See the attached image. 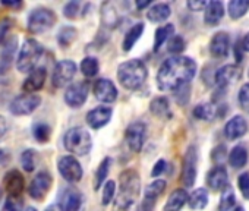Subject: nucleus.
I'll return each mask as SVG.
<instances>
[{
    "mask_svg": "<svg viewBox=\"0 0 249 211\" xmlns=\"http://www.w3.org/2000/svg\"><path fill=\"white\" fill-rule=\"evenodd\" d=\"M196 73V63L186 56H173L163 62L157 73V85L161 91H176L189 84Z\"/></svg>",
    "mask_w": 249,
    "mask_h": 211,
    "instance_id": "obj_1",
    "label": "nucleus"
},
{
    "mask_svg": "<svg viewBox=\"0 0 249 211\" xmlns=\"http://www.w3.org/2000/svg\"><path fill=\"white\" fill-rule=\"evenodd\" d=\"M141 193L140 175L128 169L122 172L119 179V193L116 196L113 211H137V202Z\"/></svg>",
    "mask_w": 249,
    "mask_h": 211,
    "instance_id": "obj_2",
    "label": "nucleus"
},
{
    "mask_svg": "<svg viewBox=\"0 0 249 211\" xmlns=\"http://www.w3.org/2000/svg\"><path fill=\"white\" fill-rule=\"evenodd\" d=\"M148 76L147 66L140 59H131L123 62L117 69V79L126 89L140 88Z\"/></svg>",
    "mask_w": 249,
    "mask_h": 211,
    "instance_id": "obj_3",
    "label": "nucleus"
},
{
    "mask_svg": "<svg viewBox=\"0 0 249 211\" xmlns=\"http://www.w3.org/2000/svg\"><path fill=\"white\" fill-rule=\"evenodd\" d=\"M65 148L72 153V156H87L91 151L92 147V140L88 131L84 128H72L66 132L63 138Z\"/></svg>",
    "mask_w": 249,
    "mask_h": 211,
    "instance_id": "obj_4",
    "label": "nucleus"
},
{
    "mask_svg": "<svg viewBox=\"0 0 249 211\" xmlns=\"http://www.w3.org/2000/svg\"><path fill=\"white\" fill-rule=\"evenodd\" d=\"M43 46L34 40V38H28L24 46L21 47V52H19V56H18V60H17V68L19 72H31L37 62L40 60V57L43 56Z\"/></svg>",
    "mask_w": 249,
    "mask_h": 211,
    "instance_id": "obj_5",
    "label": "nucleus"
},
{
    "mask_svg": "<svg viewBox=\"0 0 249 211\" xmlns=\"http://www.w3.org/2000/svg\"><path fill=\"white\" fill-rule=\"evenodd\" d=\"M56 24V15L52 9L37 8L28 17V31L31 34H43Z\"/></svg>",
    "mask_w": 249,
    "mask_h": 211,
    "instance_id": "obj_6",
    "label": "nucleus"
},
{
    "mask_svg": "<svg viewBox=\"0 0 249 211\" xmlns=\"http://www.w3.org/2000/svg\"><path fill=\"white\" fill-rule=\"evenodd\" d=\"M41 104V97L37 94H22L19 97H17L12 103H11V113L15 116H25V115H31L34 110H37V107Z\"/></svg>",
    "mask_w": 249,
    "mask_h": 211,
    "instance_id": "obj_7",
    "label": "nucleus"
},
{
    "mask_svg": "<svg viewBox=\"0 0 249 211\" xmlns=\"http://www.w3.org/2000/svg\"><path fill=\"white\" fill-rule=\"evenodd\" d=\"M196 163H198V153L194 145H191L183 157L182 164V183L186 188H192L196 180Z\"/></svg>",
    "mask_w": 249,
    "mask_h": 211,
    "instance_id": "obj_8",
    "label": "nucleus"
},
{
    "mask_svg": "<svg viewBox=\"0 0 249 211\" xmlns=\"http://www.w3.org/2000/svg\"><path fill=\"white\" fill-rule=\"evenodd\" d=\"M57 169H59V173L62 175V177L71 183L79 182L82 179V175H84L81 163L73 156L62 157L57 163Z\"/></svg>",
    "mask_w": 249,
    "mask_h": 211,
    "instance_id": "obj_9",
    "label": "nucleus"
},
{
    "mask_svg": "<svg viewBox=\"0 0 249 211\" xmlns=\"http://www.w3.org/2000/svg\"><path fill=\"white\" fill-rule=\"evenodd\" d=\"M147 137V125L144 122H134L124 132V140L132 153H140Z\"/></svg>",
    "mask_w": 249,
    "mask_h": 211,
    "instance_id": "obj_10",
    "label": "nucleus"
},
{
    "mask_svg": "<svg viewBox=\"0 0 249 211\" xmlns=\"http://www.w3.org/2000/svg\"><path fill=\"white\" fill-rule=\"evenodd\" d=\"M76 73V65L72 60H60L53 70L52 82L56 88H62L68 85Z\"/></svg>",
    "mask_w": 249,
    "mask_h": 211,
    "instance_id": "obj_11",
    "label": "nucleus"
},
{
    "mask_svg": "<svg viewBox=\"0 0 249 211\" xmlns=\"http://www.w3.org/2000/svg\"><path fill=\"white\" fill-rule=\"evenodd\" d=\"M53 179L52 175L49 172H40L34 176V179L30 183L28 188V193L31 198L37 199V201H43L46 198V195L49 193L50 188H52Z\"/></svg>",
    "mask_w": 249,
    "mask_h": 211,
    "instance_id": "obj_12",
    "label": "nucleus"
},
{
    "mask_svg": "<svg viewBox=\"0 0 249 211\" xmlns=\"http://www.w3.org/2000/svg\"><path fill=\"white\" fill-rule=\"evenodd\" d=\"M88 91H89L88 82H84V81L73 82L72 85L68 87V89L65 92V101H66V104L69 106V107H73V109L81 107V106L88 98Z\"/></svg>",
    "mask_w": 249,
    "mask_h": 211,
    "instance_id": "obj_13",
    "label": "nucleus"
},
{
    "mask_svg": "<svg viewBox=\"0 0 249 211\" xmlns=\"http://www.w3.org/2000/svg\"><path fill=\"white\" fill-rule=\"evenodd\" d=\"M84 195L75 189V188H68L62 193L60 199V208L62 211H84Z\"/></svg>",
    "mask_w": 249,
    "mask_h": 211,
    "instance_id": "obj_14",
    "label": "nucleus"
},
{
    "mask_svg": "<svg viewBox=\"0 0 249 211\" xmlns=\"http://www.w3.org/2000/svg\"><path fill=\"white\" fill-rule=\"evenodd\" d=\"M240 78H242V70L239 69L237 65H224L215 72L214 81L220 88H224L230 84L237 82Z\"/></svg>",
    "mask_w": 249,
    "mask_h": 211,
    "instance_id": "obj_15",
    "label": "nucleus"
},
{
    "mask_svg": "<svg viewBox=\"0 0 249 211\" xmlns=\"http://www.w3.org/2000/svg\"><path fill=\"white\" fill-rule=\"evenodd\" d=\"M94 95L101 103H113L117 98V88L110 79H98L94 84Z\"/></svg>",
    "mask_w": 249,
    "mask_h": 211,
    "instance_id": "obj_16",
    "label": "nucleus"
},
{
    "mask_svg": "<svg viewBox=\"0 0 249 211\" xmlns=\"http://www.w3.org/2000/svg\"><path fill=\"white\" fill-rule=\"evenodd\" d=\"M111 115H113V110L110 107H107V106H100V107H95L87 113V123L92 129H100L110 122Z\"/></svg>",
    "mask_w": 249,
    "mask_h": 211,
    "instance_id": "obj_17",
    "label": "nucleus"
},
{
    "mask_svg": "<svg viewBox=\"0 0 249 211\" xmlns=\"http://www.w3.org/2000/svg\"><path fill=\"white\" fill-rule=\"evenodd\" d=\"M229 52H230V38L227 33L221 31V33L214 34L210 43V53L213 54V57L226 59L229 56Z\"/></svg>",
    "mask_w": 249,
    "mask_h": 211,
    "instance_id": "obj_18",
    "label": "nucleus"
},
{
    "mask_svg": "<svg viewBox=\"0 0 249 211\" xmlns=\"http://www.w3.org/2000/svg\"><path fill=\"white\" fill-rule=\"evenodd\" d=\"M46 78H47V70L46 68L40 66V68H34L28 78L24 81L22 84V89L27 92V94H33V92H37L38 89L43 88L44 82H46Z\"/></svg>",
    "mask_w": 249,
    "mask_h": 211,
    "instance_id": "obj_19",
    "label": "nucleus"
},
{
    "mask_svg": "<svg viewBox=\"0 0 249 211\" xmlns=\"http://www.w3.org/2000/svg\"><path fill=\"white\" fill-rule=\"evenodd\" d=\"M3 188L9 195H21L25 189V179L21 172L11 170L3 177Z\"/></svg>",
    "mask_w": 249,
    "mask_h": 211,
    "instance_id": "obj_20",
    "label": "nucleus"
},
{
    "mask_svg": "<svg viewBox=\"0 0 249 211\" xmlns=\"http://www.w3.org/2000/svg\"><path fill=\"white\" fill-rule=\"evenodd\" d=\"M248 131V122L242 116H233L224 126V137L230 141L242 138Z\"/></svg>",
    "mask_w": 249,
    "mask_h": 211,
    "instance_id": "obj_21",
    "label": "nucleus"
},
{
    "mask_svg": "<svg viewBox=\"0 0 249 211\" xmlns=\"http://www.w3.org/2000/svg\"><path fill=\"white\" fill-rule=\"evenodd\" d=\"M207 183L214 191H223L229 185V176L224 166L213 167L207 175Z\"/></svg>",
    "mask_w": 249,
    "mask_h": 211,
    "instance_id": "obj_22",
    "label": "nucleus"
},
{
    "mask_svg": "<svg viewBox=\"0 0 249 211\" xmlns=\"http://www.w3.org/2000/svg\"><path fill=\"white\" fill-rule=\"evenodd\" d=\"M17 47H18V38L14 35L3 43V49L2 53H0V69H8L12 65Z\"/></svg>",
    "mask_w": 249,
    "mask_h": 211,
    "instance_id": "obj_23",
    "label": "nucleus"
},
{
    "mask_svg": "<svg viewBox=\"0 0 249 211\" xmlns=\"http://www.w3.org/2000/svg\"><path fill=\"white\" fill-rule=\"evenodd\" d=\"M224 17V6L221 2H208L204 14V21L207 25L214 27L217 25Z\"/></svg>",
    "mask_w": 249,
    "mask_h": 211,
    "instance_id": "obj_24",
    "label": "nucleus"
},
{
    "mask_svg": "<svg viewBox=\"0 0 249 211\" xmlns=\"http://www.w3.org/2000/svg\"><path fill=\"white\" fill-rule=\"evenodd\" d=\"M186 202H188V192L185 189H176L170 193L164 205V211H180Z\"/></svg>",
    "mask_w": 249,
    "mask_h": 211,
    "instance_id": "obj_25",
    "label": "nucleus"
},
{
    "mask_svg": "<svg viewBox=\"0 0 249 211\" xmlns=\"http://www.w3.org/2000/svg\"><path fill=\"white\" fill-rule=\"evenodd\" d=\"M170 15H172V9L167 3H157V5L151 6L150 11L147 12L148 21H151L154 24L164 22L166 19H169Z\"/></svg>",
    "mask_w": 249,
    "mask_h": 211,
    "instance_id": "obj_26",
    "label": "nucleus"
},
{
    "mask_svg": "<svg viewBox=\"0 0 249 211\" xmlns=\"http://www.w3.org/2000/svg\"><path fill=\"white\" fill-rule=\"evenodd\" d=\"M144 30H145V25L142 22H138L134 27H131V30L126 33V35H124V40H123V44H122V47H123L124 52H129L135 46V43L144 34Z\"/></svg>",
    "mask_w": 249,
    "mask_h": 211,
    "instance_id": "obj_27",
    "label": "nucleus"
},
{
    "mask_svg": "<svg viewBox=\"0 0 249 211\" xmlns=\"http://www.w3.org/2000/svg\"><path fill=\"white\" fill-rule=\"evenodd\" d=\"M150 110L157 118H170L172 116L170 103H169V100L166 97H156L150 103Z\"/></svg>",
    "mask_w": 249,
    "mask_h": 211,
    "instance_id": "obj_28",
    "label": "nucleus"
},
{
    "mask_svg": "<svg viewBox=\"0 0 249 211\" xmlns=\"http://www.w3.org/2000/svg\"><path fill=\"white\" fill-rule=\"evenodd\" d=\"M248 150L243 145H236L229 154V163L233 169H240L248 163Z\"/></svg>",
    "mask_w": 249,
    "mask_h": 211,
    "instance_id": "obj_29",
    "label": "nucleus"
},
{
    "mask_svg": "<svg viewBox=\"0 0 249 211\" xmlns=\"http://www.w3.org/2000/svg\"><path fill=\"white\" fill-rule=\"evenodd\" d=\"M188 204L192 210H204L208 204V192L205 188L195 189L191 195H188Z\"/></svg>",
    "mask_w": 249,
    "mask_h": 211,
    "instance_id": "obj_30",
    "label": "nucleus"
},
{
    "mask_svg": "<svg viewBox=\"0 0 249 211\" xmlns=\"http://www.w3.org/2000/svg\"><path fill=\"white\" fill-rule=\"evenodd\" d=\"M175 34V25L173 24H166L163 27H160L157 31H156V35H154V52H159L160 47L173 37Z\"/></svg>",
    "mask_w": 249,
    "mask_h": 211,
    "instance_id": "obj_31",
    "label": "nucleus"
},
{
    "mask_svg": "<svg viewBox=\"0 0 249 211\" xmlns=\"http://www.w3.org/2000/svg\"><path fill=\"white\" fill-rule=\"evenodd\" d=\"M101 22L107 28H114L119 22V14L111 3H104L101 9Z\"/></svg>",
    "mask_w": 249,
    "mask_h": 211,
    "instance_id": "obj_32",
    "label": "nucleus"
},
{
    "mask_svg": "<svg viewBox=\"0 0 249 211\" xmlns=\"http://www.w3.org/2000/svg\"><path fill=\"white\" fill-rule=\"evenodd\" d=\"M227 9H229V15L231 19H239L248 12L249 0H231L227 5Z\"/></svg>",
    "mask_w": 249,
    "mask_h": 211,
    "instance_id": "obj_33",
    "label": "nucleus"
},
{
    "mask_svg": "<svg viewBox=\"0 0 249 211\" xmlns=\"http://www.w3.org/2000/svg\"><path fill=\"white\" fill-rule=\"evenodd\" d=\"M236 202V196H234V191L230 185H227L223 192H221V198L218 202V211H231Z\"/></svg>",
    "mask_w": 249,
    "mask_h": 211,
    "instance_id": "obj_34",
    "label": "nucleus"
},
{
    "mask_svg": "<svg viewBox=\"0 0 249 211\" xmlns=\"http://www.w3.org/2000/svg\"><path fill=\"white\" fill-rule=\"evenodd\" d=\"M110 164H111V158L110 157H106L100 163V166H98V169L95 172V179H94V189L95 191L100 189L103 186V183L107 180V175L110 172Z\"/></svg>",
    "mask_w": 249,
    "mask_h": 211,
    "instance_id": "obj_35",
    "label": "nucleus"
},
{
    "mask_svg": "<svg viewBox=\"0 0 249 211\" xmlns=\"http://www.w3.org/2000/svg\"><path fill=\"white\" fill-rule=\"evenodd\" d=\"M194 116L199 121H213L215 118V109L210 103H201L194 109Z\"/></svg>",
    "mask_w": 249,
    "mask_h": 211,
    "instance_id": "obj_36",
    "label": "nucleus"
},
{
    "mask_svg": "<svg viewBox=\"0 0 249 211\" xmlns=\"http://www.w3.org/2000/svg\"><path fill=\"white\" fill-rule=\"evenodd\" d=\"M98 69H100V65H98V60L95 57H85L82 62H81V72L87 76V78H92L98 73Z\"/></svg>",
    "mask_w": 249,
    "mask_h": 211,
    "instance_id": "obj_37",
    "label": "nucleus"
},
{
    "mask_svg": "<svg viewBox=\"0 0 249 211\" xmlns=\"http://www.w3.org/2000/svg\"><path fill=\"white\" fill-rule=\"evenodd\" d=\"M166 186H167L166 180L157 179V180H154L153 183H150V185L145 188V191H144V196H147V198H153V199H157V198L164 192Z\"/></svg>",
    "mask_w": 249,
    "mask_h": 211,
    "instance_id": "obj_38",
    "label": "nucleus"
},
{
    "mask_svg": "<svg viewBox=\"0 0 249 211\" xmlns=\"http://www.w3.org/2000/svg\"><path fill=\"white\" fill-rule=\"evenodd\" d=\"M76 38V30L73 27H63L57 34V43L62 47H68Z\"/></svg>",
    "mask_w": 249,
    "mask_h": 211,
    "instance_id": "obj_39",
    "label": "nucleus"
},
{
    "mask_svg": "<svg viewBox=\"0 0 249 211\" xmlns=\"http://www.w3.org/2000/svg\"><path fill=\"white\" fill-rule=\"evenodd\" d=\"M37 163V154H36V151L34 150H25L24 153H22V156H21V164H22V167H24V170L25 172H34V169H36V164Z\"/></svg>",
    "mask_w": 249,
    "mask_h": 211,
    "instance_id": "obj_40",
    "label": "nucleus"
},
{
    "mask_svg": "<svg viewBox=\"0 0 249 211\" xmlns=\"http://www.w3.org/2000/svg\"><path fill=\"white\" fill-rule=\"evenodd\" d=\"M34 138L40 142V144H44L50 140V135H52V129L49 125L46 123H37L34 126Z\"/></svg>",
    "mask_w": 249,
    "mask_h": 211,
    "instance_id": "obj_41",
    "label": "nucleus"
},
{
    "mask_svg": "<svg viewBox=\"0 0 249 211\" xmlns=\"http://www.w3.org/2000/svg\"><path fill=\"white\" fill-rule=\"evenodd\" d=\"M5 211H24V199L21 195H9L5 202Z\"/></svg>",
    "mask_w": 249,
    "mask_h": 211,
    "instance_id": "obj_42",
    "label": "nucleus"
},
{
    "mask_svg": "<svg viewBox=\"0 0 249 211\" xmlns=\"http://www.w3.org/2000/svg\"><path fill=\"white\" fill-rule=\"evenodd\" d=\"M237 101L240 109L246 113H249V84H243L242 88L239 89V95H237Z\"/></svg>",
    "mask_w": 249,
    "mask_h": 211,
    "instance_id": "obj_43",
    "label": "nucleus"
},
{
    "mask_svg": "<svg viewBox=\"0 0 249 211\" xmlns=\"http://www.w3.org/2000/svg\"><path fill=\"white\" fill-rule=\"evenodd\" d=\"M114 193H116V182L107 180L104 183V189H103V205L110 204L111 199L114 198Z\"/></svg>",
    "mask_w": 249,
    "mask_h": 211,
    "instance_id": "obj_44",
    "label": "nucleus"
},
{
    "mask_svg": "<svg viewBox=\"0 0 249 211\" xmlns=\"http://www.w3.org/2000/svg\"><path fill=\"white\" fill-rule=\"evenodd\" d=\"M183 49H185V40L180 35H173L169 40V52L170 53L179 54L180 52H183Z\"/></svg>",
    "mask_w": 249,
    "mask_h": 211,
    "instance_id": "obj_45",
    "label": "nucleus"
},
{
    "mask_svg": "<svg viewBox=\"0 0 249 211\" xmlns=\"http://www.w3.org/2000/svg\"><path fill=\"white\" fill-rule=\"evenodd\" d=\"M237 186L245 199H249V173L245 172L237 177Z\"/></svg>",
    "mask_w": 249,
    "mask_h": 211,
    "instance_id": "obj_46",
    "label": "nucleus"
},
{
    "mask_svg": "<svg viewBox=\"0 0 249 211\" xmlns=\"http://www.w3.org/2000/svg\"><path fill=\"white\" fill-rule=\"evenodd\" d=\"M78 11H79V2H69L63 8V15L69 19H73L78 15Z\"/></svg>",
    "mask_w": 249,
    "mask_h": 211,
    "instance_id": "obj_47",
    "label": "nucleus"
},
{
    "mask_svg": "<svg viewBox=\"0 0 249 211\" xmlns=\"http://www.w3.org/2000/svg\"><path fill=\"white\" fill-rule=\"evenodd\" d=\"M156 201H157V199L144 196V199H142V202H141V205H140V208H138L137 211H154Z\"/></svg>",
    "mask_w": 249,
    "mask_h": 211,
    "instance_id": "obj_48",
    "label": "nucleus"
},
{
    "mask_svg": "<svg viewBox=\"0 0 249 211\" xmlns=\"http://www.w3.org/2000/svg\"><path fill=\"white\" fill-rule=\"evenodd\" d=\"M166 166H167V163H166L164 160H159V161L154 164V167H153L151 176H153V177L161 176V175L164 173V170H166Z\"/></svg>",
    "mask_w": 249,
    "mask_h": 211,
    "instance_id": "obj_49",
    "label": "nucleus"
},
{
    "mask_svg": "<svg viewBox=\"0 0 249 211\" xmlns=\"http://www.w3.org/2000/svg\"><path fill=\"white\" fill-rule=\"evenodd\" d=\"M188 8L191 9V11H194V12H199V11H204L205 8H207V2H204V0H191V2H188Z\"/></svg>",
    "mask_w": 249,
    "mask_h": 211,
    "instance_id": "obj_50",
    "label": "nucleus"
},
{
    "mask_svg": "<svg viewBox=\"0 0 249 211\" xmlns=\"http://www.w3.org/2000/svg\"><path fill=\"white\" fill-rule=\"evenodd\" d=\"M224 153H226V147L224 145H218L214 151H213V160L215 163H218L217 166H220L221 160L224 158Z\"/></svg>",
    "mask_w": 249,
    "mask_h": 211,
    "instance_id": "obj_51",
    "label": "nucleus"
},
{
    "mask_svg": "<svg viewBox=\"0 0 249 211\" xmlns=\"http://www.w3.org/2000/svg\"><path fill=\"white\" fill-rule=\"evenodd\" d=\"M8 129H9V123L6 121V118L5 116H0V140H2L6 135Z\"/></svg>",
    "mask_w": 249,
    "mask_h": 211,
    "instance_id": "obj_52",
    "label": "nucleus"
},
{
    "mask_svg": "<svg viewBox=\"0 0 249 211\" xmlns=\"http://www.w3.org/2000/svg\"><path fill=\"white\" fill-rule=\"evenodd\" d=\"M0 3H2L3 6H9V8H21L22 6L21 2H9V0H2Z\"/></svg>",
    "mask_w": 249,
    "mask_h": 211,
    "instance_id": "obj_53",
    "label": "nucleus"
},
{
    "mask_svg": "<svg viewBox=\"0 0 249 211\" xmlns=\"http://www.w3.org/2000/svg\"><path fill=\"white\" fill-rule=\"evenodd\" d=\"M151 5V2H150V0H145V2H141V0H138V2H137V9H145L147 6H150Z\"/></svg>",
    "mask_w": 249,
    "mask_h": 211,
    "instance_id": "obj_54",
    "label": "nucleus"
},
{
    "mask_svg": "<svg viewBox=\"0 0 249 211\" xmlns=\"http://www.w3.org/2000/svg\"><path fill=\"white\" fill-rule=\"evenodd\" d=\"M242 49L249 52V33L243 37V41H242Z\"/></svg>",
    "mask_w": 249,
    "mask_h": 211,
    "instance_id": "obj_55",
    "label": "nucleus"
},
{
    "mask_svg": "<svg viewBox=\"0 0 249 211\" xmlns=\"http://www.w3.org/2000/svg\"><path fill=\"white\" fill-rule=\"evenodd\" d=\"M8 28H9V25H8L6 22L0 25V41H2V38L5 37V34H6V31H8Z\"/></svg>",
    "mask_w": 249,
    "mask_h": 211,
    "instance_id": "obj_56",
    "label": "nucleus"
},
{
    "mask_svg": "<svg viewBox=\"0 0 249 211\" xmlns=\"http://www.w3.org/2000/svg\"><path fill=\"white\" fill-rule=\"evenodd\" d=\"M46 211H62V208H60L59 204H52L50 207L46 208Z\"/></svg>",
    "mask_w": 249,
    "mask_h": 211,
    "instance_id": "obj_57",
    "label": "nucleus"
},
{
    "mask_svg": "<svg viewBox=\"0 0 249 211\" xmlns=\"http://www.w3.org/2000/svg\"><path fill=\"white\" fill-rule=\"evenodd\" d=\"M5 161H6V156L2 150H0V164H3Z\"/></svg>",
    "mask_w": 249,
    "mask_h": 211,
    "instance_id": "obj_58",
    "label": "nucleus"
},
{
    "mask_svg": "<svg viewBox=\"0 0 249 211\" xmlns=\"http://www.w3.org/2000/svg\"><path fill=\"white\" fill-rule=\"evenodd\" d=\"M231 211H245V208H243V207H240V205H237V207H234Z\"/></svg>",
    "mask_w": 249,
    "mask_h": 211,
    "instance_id": "obj_59",
    "label": "nucleus"
},
{
    "mask_svg": "<svg viewBox=\"0 0 249 211\" xmlns=\"http://www.w3.org/2000/svg\"><path fill=\"white\" fill-rule=\"evenodd\" d=\"M24 211H37L36 208H33V207H28L27 210H24Z\"/></svg>",
    "mask_w": 249,
    "mask_h": 211,
    "instance_id": "obj_60",
    "label": "nucleus"
},
{
    "mask_svg": "<svg viewBox=\"0 0 249 211\" xmlns=\"http://www.w3.org/2000/svg\"><path fill=\"white\" fill-rule=\"evenodd\" d=\"M0 201H2V189H0Z\"/></svg>",
    "mask_w": 249,
    "mask_h": 211,
    "instance_id": "obj_61",
    "label": "nucleus"
}]
</instances>
